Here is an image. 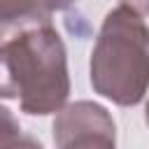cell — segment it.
Masks as SVG:
<instances>
[{"label":"cell","mask_w":149,"mask_h":149,"mask_svg":"<svg viewBox=\"0 0 149 149\" xmlns=\"http://www.w3.org/2000/svg\"><path fill=\"white\" fill-rule=\"evenodd\" d=\"M0 149H44L40 140L23 133L19 119L0 105Z\"/></svg>","instance_id":"4"},{"label":"cell","mask_w":149,"mask_h":149,"mask_svg":"<svg viewBox=\"0 0 149 149\" xmlns=\"http://www.w3.org/2000/svg\"><path fill=\"white\" fill-rule=\"evenodd\" d=\"M56 149H116V126L112 114L91 100L63 105L54 126Z\"/></svg>","instance_id":"3"},{"label":"cell","mask_w":149,"mask_h":149,"mask_svg":"<svg viewBox=\"0 0 149 149\" xmlns=\"http://www.w3.org/2000/svg\"><path fill=\"white\" fill-rule=\"evenodd\" d=\"M68 95V54L49 14L0 26V98H16L26 114L47 116Z\"/></svg>","instance_id":"1"},{"label":"cell","mask_w":149,"mask_h":149,"mask_svg":"<svg viewBox=\"0 0 149 149\" xmlns=\"http://www.w3.org/2000/svg\"><path fill=\"white\" fill-rule=\"evenodd\" d=\"M74 2H77V0H37L40 9L47 12V14H51V12H61V9H68V7L74 5Z\"/></svg>","instance_id":"6"},{"label":"cell","mask_w":149,"mask_h":149,"mask_svg":"<svg viewBox=\"0 0 149 149\" xmlns=\"http://www.w3.org/2000/svg\"><path fill=\"white\" fill-rule=\"evenodd\" d=\"M37 14H47L40 9L37 0H0V26L16 23Z\"/></svg>","instance_id":"5"},{"label":"cell","mask_w":149,"mask_h":149,"mask_svg":"<svg viewBox=\"0 0 149 149\" xmlns=\"http://www.w3.org/2000/svg\"><path fill=\"white\" fill-rule=\"evenodd\" d=\"M149 30L144 16L128 7L105 14L91 51V86L121 107L144 100L149 74Z\"/></svg>","instance_id":"2"},{"label":"cell","mask_w":149,"mask_h":149,"mask_svg":"<svg viewBox=\"0 0 149 149\" xmlns=\"http://www.w3.org/2000/svg\"><path fill=\"white\" fill-rule=\"evenodd\" d=\"M121 7H128V9H133L135 14H140V16H147L149 0H121Z\"/></svg>","instance_id":"7"}]
</instances>
